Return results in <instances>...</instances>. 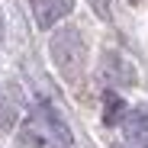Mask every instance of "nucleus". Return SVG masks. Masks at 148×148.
I'll list each match as a JSON object with an SVG mask.
<instances>
[{
	"instance_id": "7ed1b4c3",
	"label": "nucleus",
	"mask_w": 148,
	"mask_h": 148,
	"mask_svg": "<svg viewBox=\"0 0 148 148\" xmlns=\"http://www.w3.org/2000/svg\"><path fill=\"white\" fill-rule=\"evenodd\" d=\"M29 7L39 29H55V23H61L74 10V0H29Z\"/></svg>"
},
{
	"instance_id": "0eeeda50",
	"label": "nucleus",
	"mask_w": 148,
	"mask_h": 148,
	"mask_svg": "<svg viewBox=\"0 0 148 148\" xmlns=\"http://www.w3.org/2000/svg\"><path fill=\"white\" fill-rule=\"evenodd\" d=\"M129 3H138V0H129Z\"/></svg>"
},
{
	"instance_id": "423d86ee",
	"label": "nucleus",
	"mask_w": 148,
	"mask_h": 148,
	"mask_svg": "<svg viewBox=\"0 0 148 148\" xmlns=\"http://www.w3.org/2000/svg\"><path fill=\"white\" fill-rule=\"evenodd\" d=\"M122 116H126V103H122V97L113 93V90H106V93H103V122H106V126H119Z\"/></svg>"
},
{
	"instance_id": "f257e3e1",
	"label": "nucleus",
	"mask_w": 148,
	"mask_h": 148,
	"mask_svg": "<svg viewBox=\"0 0 148 148\" xmlns=\"http://www.w3.org/2000/svg\"><path fill=\"white\" fill-rule=\"evenodd\" d=\"M23 132H26V142H29L32 148H71V145H74L68 122L61 119V113H58L52 103H39V106L29 113Z\"/></svg>"
},
{
	"instance_id": "f03ea898",
	"label": "nucleus",
	"mask_w": 148,
	"mask_h": 148,
	"mask_svg": "<svg viewBox=\"0 0 148 148\" xmlns=\"http://www.w3.org/2000/svg\"><path fill=\"white\" fill-rule=\"evenodd\" d=\"M48 52H52L55 68L64 74L68 81L81 74V68H84V52H87V48H84V39H81L77 29H58V32L52 36Z\"/></svg>"
},
{
	"instance_id": "20e7f679",
	"label": "nucleus",
	"mask_w": 148,
	"mask_h": 148,
	"mask_svg": "<svg viewBox=\"0 0 148 148\" xmlns=\"http://www.w3.org/2000/svg\"><path fill=\"white\" fill-rule=\"evenodd\" d=\"M122 132L132 148H148V110H126Z\"/></svg>"
},
{
	"instance_id": "39448f33",
	"label": "nucleus",
	"mask_w": 148,
	"mask_h": 148,
	"mask_svg": "<svg viewBox=\"0 0 148 148\" xmlns=\"http://www.w3.org/2000/svg\"><path fill=\"white\" fill-rule=\"evenodd\" d=\"M103 77L113 81V84H132V81H135V71L122 61L116 52H110V55L103 58Z\"/></svg>"
}]
</instances>
